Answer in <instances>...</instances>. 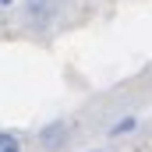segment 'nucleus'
<instances>
[{"label": "nucleus", "mask_w": 152, "mask_h": 152, "mask_svg": "<svg viewBox=\"0 0 152 152\" xmlns=\"http://www.w3.org/2000/svg\"><path fill=\"white\" fill-rule=\"evenodd\" d=\"M7 4H14V0H0V7H7Z\"/></svg>", "instance_id": "39448f33"}, {"label": "nucleus", "mask_w": 152, "mask_h": 152, "mask_svg": "<svg viewBox=\"0 0 152 152\" xmlns=\"http://www.w3.org/2000/svg\"><path fill=\"white\" fill-rule=\"evenodd\" d=\"M0 152H21V134L0 131Z\"/></svg>", "instance_id": "20e7f679"}, {"label": "nucleus", "mask_w": 152, "mask_h": 152, "mask_svg": "<svg viewBox=\"0 0 152 152\" xmlns=\"http://www.w3.org/2000/svg\"><path fill=\"white\" fill-rule=\"evenodd\" d=\"M92 152H103V149H92Z\"/></svg>", "instance_id": "423d86ee"}, {"label": "nucleus", "mask_w": 152, "mask_h": 152, "mask_svg": "<svg viewBox=\"0 0 152 152\" xmlns=\"http://www.w3.org/2000/svg\"><path fill=\"white\" fill-rule=\"evenodd\" d=\"M53 11H57L53 0H28V4H25V18L36 21V25H46V21L53 18Z\"/></svg>", "instance_id": "f03ea898"}, {"label": "nucleus", "mask_w": 152, "mask_h": 152, "mask_svg": "<svg viewBox=\"0 0 152 152\" xmlns=\"http://www.w3.org/2000/svg\"><path fill=\"white\" fill-rule=\"evenodd\" d=\"M138 127V117H120L113 127H110V138H120V134H131Z\"/></svg>", "instance_id": "7ed1b4c3"}, {"label": "nucleus", "mask_w": 152, "mask_h": 152, "mask_svg": "<svg viewBox=\"0 0 152 152\" xmlns=\"http://www.w3.org/2000/svg\"><path fill=\"white\" fill-rule=\"evenodd\" d=\"M67 142H71V124H67V120H53V124H46V127L39 131V145L50 149V152L64 149Z\"/></svg>", "instance_id": "f257e3e1"}]
</instances>
